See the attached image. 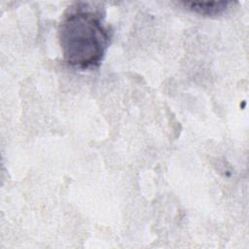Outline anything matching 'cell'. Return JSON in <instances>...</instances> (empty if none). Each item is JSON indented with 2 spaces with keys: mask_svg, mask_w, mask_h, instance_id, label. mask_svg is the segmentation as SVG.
<instances>
[{
  "mask_svg": "<svg viewBox=\"0 0 249 249\" xmlns=\"http://www.w3.org/2000/svg\"><path fill=\"white\" fill-rule=\"evenodd\" d=\"M113 31L104 15L89 3L69 7L58 25V42L63 59L80 70L96 68L104 59Z\"/></svg>",
  "mask_w": 249,
  "mask_h": 249,
  "instance_id": "6da1fadb",
  "label": "cell"
},
{
  "mask_svg": "<svg viewBox=\"0 0 249 249\" xmlns=\"http://www.w3.org/2000/svg\"><path fill=\"white\" fill-rule=\"evenodd\" d=\"M186 8L194 13L202 16H218L227 11L231 4L228 1H214V2H183Z\"/></svg>",
  "mask_w": 249,
  "mask_h": 249,
  "instance_id": "7a4b0ae2",
  "label": "cell"
}]
</instances>
